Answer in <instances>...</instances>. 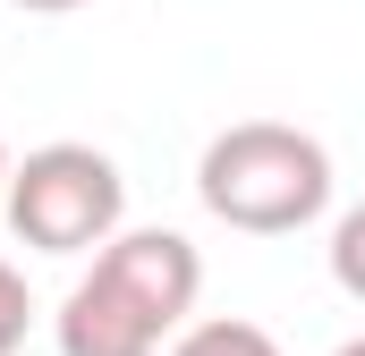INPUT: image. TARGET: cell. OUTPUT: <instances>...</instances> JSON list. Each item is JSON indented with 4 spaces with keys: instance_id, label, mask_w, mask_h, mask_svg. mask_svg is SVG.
I'll return each mask as SVG.
<instances>
[{
    "instance_id": "obj_1",
    "label": "cell",
    "mask_w": 365,
    "mask_h": 356,
    "mask_svg": "<svg viewBox=\"0 0 365 356\" xmlns=\"http://www.w3.org/2000/svg\"><path fill=\"white\" fill-rule=\"evenodd\" d=\"M204 297V255L179 229H119L93 271L60 297V356H162Z\"/></svg>"
},
{
    "instance_id": "obj_2",
    "label": "cell",
    "mask_w": 365,
    "mask_h": 356,
    "mask_svg": "<svg viewBox=\"0 0 365 356\" xmlns=\"http://www.w3.org/2000/svg\"><path fill=\"white\" fill-rule=\"evenodd\" d=\"M195 195L238 238H297L331 204V153L289 119H238L204 145Z\"/></svg>"
},
{
    "instance_id": "obj_3",
    "label": "cell",
    "mask_w": 365,
    "mask_h": 356,
    "mask_svg": "<svg viewBox=\"0 0 365 356\" xmlns=\"http://www.w3.org/2000/svg\"><path fill=\"white\" fill-rule=\"evenodd\" d=\"M0 221L34 255H102L128 229V178H119L110 153H93V145H34L9 170Z\"/></svg>"
},
{
    "instance_id": "obj_4",
    "label": "cell",
    "mask_w": 365,
    "mask_h": 356,
    "mask_svg": "<svg viewBox=\"0 0 365 356\" xmlns=\"http://www.w3.org/2000/svg\"><path fill=\"white\" fill-rule=\"evenodd\" d=\"M162 356H280V340L247 314H212V323H187Z\"/></svg>"
},
{
    "instance_id": "obj_5",
    "label": "cell",
    "mask_w": 365,
    "mask_h": 356,
    "mask_svg": "<svg viewBox=\"0 0 365 356\" xmlns=\"http://www.w3.org/2000/svg\"><path fill=\"white\" fill-rule=\"evenodd\" d=\"M331 280H340V297L365 305V204H349L331 221Z\"/></svg>"
},
{
    "instance_id": "obj_6",
    "label": "cell",
    "mask_w": 365,
    "mask_h": 356,
    "mask_svg": "<svg viewBox=\"0 0 365 356\" xmlns=\"http://www.w3.org/2000/svg\"><path fill=\"white\" fill-rule=\"evenodd\" d=\"M26 331H34V297H26V271L0 263V356L26 348Z\"/></svg>"
},
{
    "instance_id": "obj_7",
    "label": "cell",
    "mask_w": 365,
    "mask_h": 356,
    "mask_svg": "<svg viewBox=\"0 0 365 356\" xmlns=\"http://www.w3.org/2000/svg\"><path fill=\"white\" fill-rule=\"evenodd\" d=\"M17 9H34V17H68V9H86V0H17Z\"/></svg>"
},
{
    "instance_id": "obj_8",
    "label": "cell",
    "mask_w": 365,
    "mask_h": 356,
    "mask_svg": "<svg viewBox=\"0 0 365 356\" xmlns=\"http://www.w3.org/2000/svg\"><path fill=\"white\" fill-rule=\"evenodd\" d=\"M9 170H17V162H9V145H0V204H9Z\"/></svg>"
},
{
    "instance_id": "obj_9",
    "label": "cell",
    "mask_w": 365,
    "mask_h": 356,
    "mask_svg": "<svg viewBox=\"0 0 365 356\" xmlns=\"http://www.w3.org/2000/svg\"><path fill=\"white\" fill-rule=\"evenodd\" d=\"M331 356H365V340H340V348H331Z\"/></svg>"
}]
</instances>
